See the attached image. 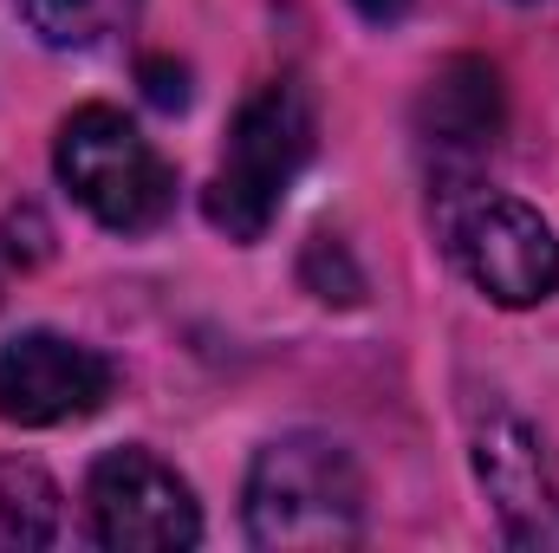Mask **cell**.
Wrapping results in <instances>:
<instances>
[{
	"label": "cell",
	"mask_w": 559,
	"mask_h": 553,
	"mask_svg": "<svg viewBox=\"0 0 559 553\" xmlns=\"http://www.w3.org/2000/svg\"><path fill=\"white\" fill-rule=\"evenodd\" d=\"M501 125H508V105H501V72L475 52H455L429 72V85L417 92V150L429 183H442L449 196L462 183H475V169L495 156L501 143Z\"/></svg>",
	"instance_id": "cell-6"
},
{
	"label": "cell",
	"mask_w": 559,
	"mask_h": 553,
	"mask_svg": "<svg viewBox=\"0 0 559 553\" xmlns=\"http://www.w3.org/2000/svg\"><path fill=\"white\" fill-rule=\"evenodd\" d=\"M475 469H481V489L495 495L501 508V534L514 548L527 541H547V515H554V489H547V462H540V443L521 416L495 411L475 430Z\"/></svg>",
	"instance_id": "cell-8"
},
{
	"label": "cell",
	"mask_w": 559,
	"mask_h": 553,
	"mask_svg": "<svg viewBox=\"0 0 559 553\" xmlns=\"http://www.w3.org/2000/svg\"><path fill=\"white\" fill-rule=\"evenodd\" d=\"M59 521H66L59 482L39 462H26V456H0V553L52 548Z\"/></svg>",
	"instance_id": "cell-9"
},
{
	"label": "cell",
	"mask_w": 559,
	"mask_h": 553,
	"mask_svg": "<svg viewBox=\"0 0 559 553\" xmlns=\"http://www.w3.org/2000/svg\"><path fill=\"white\" fill-rule=\"evenodd\" d=\"M92 541L111 553H182L202 541V508L189 482L138 443L105 449L85 482Z\"/></svg>",
	"instance_id": "cell-4"
},
{
	"label": "cell",
	"mask_w": 559,
	"mask_h": 553,
	"mask_svg": "<svg viewBox=\"0 0 559 553\" xmlns=\"http://www.w3.org/2000/svg\"><path fill=\"white\" fill-rule=\"evenodd\" d=\"M20 13L46 46L85 52V46H105L111 33H124L138 20V0H20Z\"/></svg>",
	"instance_id": "cell-10"
},
{
	"label": "cell",
	"mask_w": 559,
	"mask_h": 553,
	"mask_svg": "<svg viewBox=\"0 0 559 553\" xmlns=\"http://www.w3.org/2000/svg\"><path fill=\"white\" fill-rule=\"evenodd\" d=\"M312 138H319V118H312V92L299 79H267L241 111H235V131L228 150L215 163V183L202 196L209 222L228 235V242H261L274 228L286 189L299 183V169L312 163Z\"/></svg>",
	"instance_id": "cell-2"
},
{
	"label": "cell",
	"mask_w": 559,
	"mask_h": 553,
	"mask_svg": "<svg viewBox=\"0 0 559 553\" xmlns=\"http://www.w3.org/2000/svg\"><path fill=\"white\" fill-rule=\"evenodd\" d=\"M52 169H59L66 196L111 235H150L176 209V169L111 105H79L59 125Z\"/></svg>",
	"instance_id": "cell-3"
},
{
	"label": "cell",
	"mask_w": 559,
	"mask_h": 553,
	"mask_svg": "<svg viewBox=\"0 0 559 553\" xmlns=\"http://www.w3.org/2000/svg\"><path fill=\"white\" fill-rule=\"evenodd\" d=\"M248 541L254 548H352L365 534V475L338 436L286 430L248 469Z\"/></svg>",
	"instance_id": "cell-1"
},
{
	"label": "cell",
	"mask_w": 559,
	"mask_h": 553,
	"mask_svg": "<svg viewBox=\"0 0 559 553\" xmlns=\"http://www.w3.org/2000/svg\"><path fill=\"white\" fill-rule=\"evenodd\" d=\"M352 7H358L365 20H378V26H384V20H397V13H404L411 0H352Z\"/></svg>",
	"instance_id": "cell-11"
},
{
	"label": "cell",
	"mask_w": 559,
	"mask_h": 553,
	"mask_svg": "<svg viewBox=\"0 0 559 553\" xmlns=\"http://www.w3.org/2000/svg\"><path fill=\"white\" fill-rule=\"evenodd\" d=\"M449 248L462 261V274L475 280L495 306L521 313V306H540L559 293V242L547 228L540 209L514 202V196H475L455 228H449Z\"/></svg>",
	"instance_id": "cell-5"
},
{
	"label": "cell",
	"mask_w": 559,
	"mask_h": 553,
	"mask_svg": "<svg viewBox=\"0 0 559 553\" xmlns=\"http://www.w3.org/2000/svg\"><path fill=\"white\" fill-rule=\"evenodd\" d=\"M118 391V365L66 332H20L0 345V423L59 430L105 411Z\"/></svg>",
	"instance_id": "cell-7"
}]
</instances>
